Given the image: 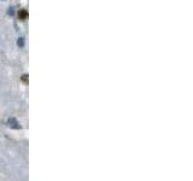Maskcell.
<instances>
[{"mask_svg": "<svg viewBox=\"0 0 193 181\" xmlns=\"http://www.w3.org/2000/svg\"><path fill=\"white\" fill-rule=\"evenodd\" d=\"M7 123H9V127L13 128V129H19V128H21V124L16 121V118H13V117L10 118L9 121H7Z\"/></svg>", "mask_w": 193, "mask_h": 181, "instance_id": "obj_1", "label": "cell"}, {"mask_svg": "<svg viewBox=\"0 0 193 181\" xmlns=\"http://www.w3.org/2000/svg\"><path fill=\"white\" fill-rule=\"evenodd\" d=\"M18 16H19V18L23 21V19H26V17H27V11L26 10H21L18 12Z\"/></svg>", "mask_w": 193, "mask_h": 181, "instance_id": "obj_2", "label": "cell"}]
</instances>
